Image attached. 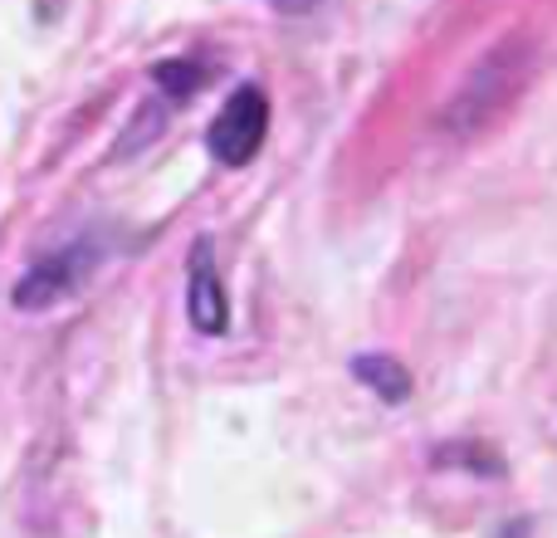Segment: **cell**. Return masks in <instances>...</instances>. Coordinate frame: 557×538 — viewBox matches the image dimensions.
I'll return each mask as SVG.
<instances>
[{"mask_svg":"<svg viewBox=\"0 0 557 538\" xmlns=\"http://www.w3.org/2000/svg\"><path fill=\"white\" fill-rule=\"evenodd\" d=\"M264 133H270V98H264V88L240 84L215 113L206 147H211V157L221 167H245L264 147Z\"/></svg>","mask_w":557,"mask_h":538,"instance_id":"1","label":"cell"},{"mask_svg":"<svg viewBox=\"0 0 557 538\" xmlns=\"http://www.w3.org/2000/svg\"><path fill=\"white\" fill-rule=\"evenodd\" d=\"M186 314H191V323L201 328V333H225V318H231L225 289L211 269V245L206 241L191 250V294H186Z\"/></svg>","mask_w":557,"mask_h":538,"instance_id":"2","label":"cell"},{"mask_svg":"<svg viewBox=\"0 0 557 538\" xmlns=\"http://www.w3.org/2000/svg\"><path fill=\"white\" fill-rule=\"evenodd\" d=\"M74 279H78L74 255H64V260H49V265L29 269V274L20 279L15 304L20 308H45V304H54L59 294H69V289H74Z\"/></svg>","mask_w":557,"mask_h":538,"instance_id":"3","label":"cell"},{"mask_svg":"<svg viewBox=\"0 0 557 538\" xmlns=\"http://www.w3.org/2000/svg\"><path fill=\"white\" fill-rule=\"evenodd\" d=\"M352 367L362 382H372L376 392L386 396V402H401V396L411 392V377H406V367L396 363V357H357Z\"/></svg>","mask_w":557,"mask_h":538,"instance_id":"4","label":"cell"},{"mask_svg":"<svg viewBox=\"0 0 557 538\" xmlns=\"http://www.w3.org/2000/svg\"><path fill=\"white\" fill-rule=\"evenodd\" d=\"M157 84H162L166 94H176V98H191L196 88H201V69L196 64H162L157 69Z\"/></svg>","mask_w":557,"mask_h":538,"instance_id":"5","label":"cell"},{"mask_svg":"<svg viewBox=\"0 0 557 538\" xmlns=\"http://www.w3.org/2000/svg\"><path fill=\"white\" fill-rule=\"evenodd\" d=\"M270 5H278V10H313L318 0H270Z\"/></svg>","mask_w":557,"mask_h":538,"instance_id":"6","label":"cell"}]
</instances>
